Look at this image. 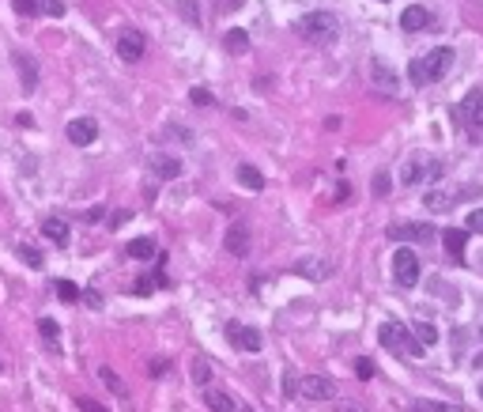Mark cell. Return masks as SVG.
<instances>
[{
    "mask_svg": "<svg viewBox=\"0 0 483 412\" xmlns=\"http://www.w3.org/2000/svg\"><path fill=\"white\" fill-rule=\"evenodd\" d=\"M449 64H453V49L449 46H438L431 53H423V57H415L408 64V80L415 83V88H427V83L442 80V76L449 72Z\"/></svg>",
    "mask_w": 483,
    "mask_h": 412,
    "instance_id": "6da1fadb",
    "label": "cell"
},
{
    "mask_svg": "<svg viewBox=\"0 0 483 412\" xmlns=\"http://www.w3.org/2000/svg\"><path fill=\"white\" fill-rule=\"evenodd\" d=\"M294 30H299L302 42H310V46H333L340 38V19L333 12H310L294 23Z\"/></svg>",
    "mask_w": 483,
    "mask_h": 412,
    "instance_id": "7a4b0ae2",
    "label": "cell"
},
{
    "mask_svg": "<svg viewBox=\"0 0 483 412\" xmlns=\"http://www.w3.org/2000/svg\"><path fill=\"white\" fill-rule=\"evenodd\" d=\"M378 341H381V348H386V352H397V355H423L427 352L423 344L408 333V325H400V322H381Z\"/></svg>",
    "mask_w": 483,
    "mask_h": 412,
    "instance_id": "3957f363",
    "label": "cell"
},
{
    "mask_svg": "<svg viewBox=\"0 0 483 412\" xmlns=\"http://www.w3.org/2000/svg\"><path fill=\"white\" fill-rule=\"evenodd\" d=\"M472 197H479V186H460V189H427L423 193V204L431 212H449V208H457L460 201H472Z\"/></svg>",
    "mask_w": 483,
    "mask_h": 412,
    "instance_id": "277c9868",
    "label": "cell"
},
{
    "mask_svg": "<svg viewBox=\"0 0 483 412\" xmlns=\"http://www.w3.org/2000/svg\"><path fill=\"white\" fill-rule=\"evenodd\" d=\"M393 276H397V284L400 288H415L419 284V257H415L412 246H397L393 250Z\"/></svg>",
    "mask_w": 483,
    "mask_h": 412,
    "instance_id": "5b68a950",
    "label": "cell"
},
{
    "mask_svg": "<svg viewBox=\"0 0 483 412\" xmlns=\"http://www.w3.org/2000/svg\"><path fill=\"white\" fill-rule=\"evenodd\" d=\"M434 178H442V163H438V159H419V155H415V159L404 163V170H400L404 186H419V182H423V186H431Z\"/></svg>",
    "mask_w": 483,
    "mask_h": 412,
    "instance_id": "8992f818",
    "label": "cell"
},
{
    "mask_svg": "<svg viewBox=\"0 0 483 412\" xmlns=\"http://www.w3.org/2000/svg\"><path fill=\"white\" fill-rule=\"evenodd\" d=\"M389 242H431L434 227L431 223H389Z\"/></svg>",
    "mask_w": 483,
    "mask_h": 412,
    "instance_id": "52a82bcc",
    "label": "cell"
},
{
    "mask_svg": "<svg viewBox=\"0 0 483 412\" xmlns=\"http://www.w3.org/2000/svg\"><path fill=\"white\" fill-rule=\"evenodd\" d=\"M227 337L234 348L242 352H261L265 348V337H261V329H254V325H238V322H230L227 325Z\"/></svg>",
    "mask_w": 483,
    "mask_h": 412,
    "instance_id": "ba28073f",
    "label": "cell"
},
{
    "mask_svg": "<svg viewBox=\"0 0 483 412\" xmlns=\"http://www.w3.org/2000/svg\"><path fill=\"white\" fill-rule=\"evenodd\" d=\"M299 394L310 397V401H328V397H336V382H333V378H325V375H302L299 378Z\"/></svg>",
    "mask_w": 483,
    "mask_h": 412,
    "instance_id": "9c48e42d",
    "label": "cell"
},
{
    "mask_svg": "<svg viewBox=\"0 0 483 412\" xmlns=\"http://www.w3.org/2000/svg\"><path fill=\"white\" fill-rule=\"evenodd\" d=\"M144 49H148V42H144V35H140V30H121L117 35V57L121 61H129V64H136L140 57H144Z\"/></svg>",
    "mask_w": 483,
    "mask_h": 412,
    "instance_id": "30bf717a",
    "label": "cell"
},
{
    "mask_svg": "<svg viewBox=\"0 0 483 412\" xmlns=\"http://www.w3.org/2000/svg\"><path fill=\"white\" fill-rule=\"evenodd\" d=\"M12 64L19 69V76H23V95H35L38 91V61L30 57L27 49H16L12 53Z\"/></svg>",
    "mask_w": 483,
    "mask_h": 412,
    "instance_id": "8fae6325",
    "label": "cell"
},
{
    "mask_svg": "<svg viewBox=\"0 0 483 412\" xmlns=\"http://www.w3.org/2000/svg\"><path fill=\"white\" fill-rule=\"evenodd\" d=\"M249 242H254V235H249V223L246 220H238V223H230L227 227V238H223V246L234 257H246L249 254Z\"/></svg>",
    "mask_w": 483,
    "mask_h": 412,
    "instance_id": "7c38bea8",
    "label": "cell"
},
{
    "mask_svg": "<svg viewBox=\"0 0 483 412\" xmlns=\"http://www.w3.org/2000/svg\"><path fill=\"white\" fill-rule=\"evenodd\" d=\"M68 140L76 148L95 144V140H98V122H95V117H72V122H68Z\"/></svg>",
    "mask_w": 483,
    "mask_h": 412,
    "instance_id": "4fadbf2b",
    "label": "cell"
},
{
    "mask_svg": "<svg viewBox=\"0 0 483 412\" xmlns=\"http://www.w3.org/2000/svg\"><path fill=\"white\" fill-rule=\"evenodd\" d=\"M294 273L306 276V280H314V284H321V280L333 276V265H328L325 257H302V261L294 265Z\"/></svg>",
    "mask_w": 483,
    "mask_h": 412,
    "instance_id": "5bb4252c",
    "label": "cell"
},
{
    "mask_svg": "<svg viewBox=\"0 0 483 412\" xmlns=\"http://www.w3.org/2000/svg\"><path fill=\"white\" fill-rule=\"evenodd\" d=\"M457 117H465L468 125H483V91H468L465 102L457 106Z\"/></svg>",
    "mask_w": 483,
    "mask_h": 412,
    "instance_id": "9a60e30c",
    "label": "cell"
},
{
    "mask_svg": "<svg viewBox=\"0 0 483 412\" xmlns=\"http://www.w3.org/2000/svg\"><path fill=\"white\" fill-rule=\"evenodd\" d=\"M442 242H446V254L453 257L457 265L465 261V246H468V231H460V227H449V231H442Z\"/></svg>",
    "mask_w": 483,
    "mask_h": 412,
    "instance_id": "2e32d148",
    "label": "cell"
},
{
    "mask_svg": "<svg viewBox=\"0 0 483 412\" xmlns=\"http://www.w3.org/2000/svg\"><path fill=\"white\" fill-rule=\"evenodd\" d=\"M151 175L162 178V182L178 178L181 175V159L178 155H151Z\"/></svg>",
    "mask_w": 483,
    "mask_h": 412,
    "instance_id": "e0dca14e",
    "label": "cell"
},
{
    "mask_svg": "<svg viewBox=\"0 0 483 412\" xmlns=\"http://www.w3.org/2000/svg\"><path fill=\"white\" fill-rule=\"evenodd\" d=\"M400 27H404V30H423V27H431V12H427L423 4H408V8H404V16H400Z\"/></svg>",
    "mask_w": 483,
    "mask_h": 412,
    "instance_id": "ac0fdd59",
    "label": "cell"
},
{
    "mask_svg": "<svg viewBox=\"0 0 483 412\" xmlns=\"http://www.w3.org/2000/svg\"><path fill=\"white\" fill-rule=\"evenodd\" d=\"M125 254L133 257V261H151V257L159 254V246H155V238H133V242L125 246Z\"/></svg>",
    "mask_w": 483,
    "mask_h": 412,
    "instance_id": "d6986e66",
    "label": "cell"
},
{
    "mask_svg": "<svg viewBox=\"0 0 483 412\" xmlns=\"http://www.w3.org/2000/svg\"><path fill=\"white\" fill-rule=\"evenodd\" d=\"M42 235H46L49 242L64 246V242H68V223L57 220V216H46V220H42Z\"/></svg>",
    "mask_w": 483,
    "mask_h": 412,
    "instance_id": "ffe728a7",
    "label": "cell"
},
{
    "mask_svg": "<svg viewBox=\"0 0 483 412\" xmlns=\"http://www.w3.org/2000/svg\"><path fill=\"white\" fill-rule=\"evenodd\" d=\"M238 182H242L246 189H254V193L265 189V175H261L257 167H249V163H242V167H238Z\"/></svg>",
    "mask_w": 483,
    "mask_h": 412,
    "instance_id": "44dd1931",
    "label": "cell"
},
{
    "mask_svg": "<svg viewBox=\"0 0 483 412\" xmlns=\"http://www.w3.org/2000/svg\"><path fill=\"white\" fill-rule=\"evenodd\" d=\"M38 333H42V341L49 344V352H61V325L53 322V318H42L38 322Z\"/></svg>",
    "mask_w": 483,
    "mask_h": 412,
    "instance_id": "7402d4cb",
    "label": "cell"
},
{
    "mask_svg": "<svg viewBox=\"0 0 483 412\" xmlns=\"http://www.w3.org/2000/svg\"><path fill=\"white\" fill-rule=\"evenodd\" d=\"M370 76H374V83H378V88L397 91V76H393V72L386 69V61H370Z\"/></svg>",
    "mask_w": 483,
    "mask_h": 412,
    "instance_id": "603a6c76",
    "label": "cell"
},
{
    "mask_svg": "<svg viewBox=\"0 0 483 412\" xmlns=\"http://www.w3.org/2000/svg\"><path fill=\"white\" fill-rule=\"evenodd\" d=\"M408 412H465L453 401V405H449V401H412L408 405Z\"/></svg>",
    "mask_w": 483,
    "mask_h": 412,
    "instance_id": "cb8c5ba5",
    "label": "cell"
},
{
    "mask_svg": "<svg viewBox=\"0 0 483 412\" xmlns=\"http://www.w3.org/2000/svg\"><path fill=\"white\" fill-rule=\"evenodd\" d=\"M204 401H208V408H212V412H238L234 401H230V394H223V389H208Z\"/></svg>",
    "mask_w": 483,
    "mask_h": 412,
    "instance_id": "d4e9b609",
    "label": "cell"
},
{
    "mask_svg": "<svg viewBox=\"0 0 483 412\" xmlns=\"http://www.w3.org/2000/svg\"><path fill=\"white\" fill-rule=\"evenodd\" d=\"M223 46H227V53H234V57H238V53H246V49H249V35H246L242 27H234V30H227Z\"/></svg>",
    "mask_w": 483,
    "mask_h": 412,
    "instance_id": "484cf974",
    "label": "cell"
},
{
    "mask_svg": "<svg viewBox=\"0 0 483 412\" xmlns=\"http://www.w3.org/2000/svg\"><path fill=\"white\" fill-rule=\"evenodd\" d=\"M98 378H102V382H106V389H109V394H117V397H129V386H125V382H121V378L114 375V367H98Z\"/></svg>",
    "mask_w": 483,
    "mask_h": 412,
    "instance_id": "4316f807",
    "label": "cell"
},
{
    "mask_svg": "<svg viewBox=\"0 0 483 412\" xmlns=\"http://www.w3.org/2000/svg\"><path fill=\"white\" fill-rule=\"evenodd\" d=\"M178 16L189 27H201V0H178Z\"/></svg>",
    "mask_w": 483,
    "mask_h": 412,
    "instance_id": "83f0119b",
    "label": "cell"
},
{
    "mask_svg": "<svg viewBox=\"0 0 483 412\" xmlns=\"http://www.w3.org/2000/svg\"><path fill=\"white\" fill-rule=\"evenodd\" d=\"M412 337H415V341H419V344H423V348H431V344L438 341V329H434V325H431V322H419V325H415V329H412Z\"/></svg>",
    "mask_w": 483,
    "mask_h": 412,
    "instance_id": "f1b7e54d",
    "label": "cell"
},
{
    "mask_svg": "<svg viewBox=\"0 0 483 412\" xmlns=\"http://www.w3.org/2000/svg\"><path fill=\"white\" fill-rule=\"evenodd\" d=\"M16 254H19V261H23V265H30V269H42V250H35V246L19 242V246H16Z\"/></svg>",
    "mask_w": 483,
    "mask_h": 412,
    "instance_id": "f546056e",
    "label": "cell"
},
{
    "mask_svg": "<svg viewBox=\"0 0 483 412\" xmlns=\"http://www.w3.org/2000/svg\"><path fill=\"white\" fill-rule=\"evenodd\" d=\"M57 299H64V302H76V299H80V288H76L72 280H57Z\"/></svg>",
    "mask_w": 483,
    "mask_h": 412,
    "instance_id": "4dcf8cb0",
    "label": "cell"
},
{
    "mask_svg": "<svg viewBox=\"0 0 483 412\" xmlns=\"http://www.w3.org/2000/svg\"><path fill=\"white\" fill-rule=\"evenodd\" d=\"M208 378H212V363L208 360H193V382H208Z\"/></svg>",
    "mask_w": 483,
    "mask_h": 412,
    "instance_id": "1f68e13d",
    "label": "cell"
},
{
    "mask_svg": "<svg viewBox=\"0 0 483 412\" xmlns=\"http://www.w3.org/2000/svg\"><path fill=\"white\" fill-rule=\"evenodd\" d=\"M38 12H46V16H64L68 8H64V0H38Z\"/></svg>",
    "mask_w": 483,
    "mask_h": 412,
    "instance_id": "d6a6232c",
    "label": "cell"
},
{
    "mask_svg": "<svg viewBox=\"0 0 483 412\" xmlns=\"http://www.w3.org/2000/svg\"><path fill=\"white\" fill-rule=\"evenodd\" d=\"M189 99H193V106H212V102H215V95L208 91V88H193V91H189Z\"/></svg>",
    "mask_w": 483,
    "mask_h": 412,
    "instance_id": "836d02e7",
    "label": "cell"
},
{
    "mask_svg": "<svg viewBox=\"0 0 483 412\" xmlns=\"http://www.w3.org/2000/svg\"><path fill=\"white\" fill-rule=\"evenodd\" d=\"M12 8L19 16H38V0H12Z\"/></svg>",
    "mask_w": 483,
    "mask_h": 412,
    "instance_id": "e575fe53",
    "label": "cell"
},
{
    "mask_svg": "<svg viewBox=\"0 0 483 412\" xmlns=\"http://www.w3.org/2000/svg\"><path fill=\"white\" fill-rule=\"evenodd\" d=\"M283 394H287V397H299V375H294V371L283 375Z\"/></svg>",
    "mask_w": 483,
    "mask_h": 412,
    "instance_id": "d590c367",
    "label": "cell"
},
{
    "mask_svg": "<svg viewBox=\"0 0 483 412\" xmlns=\"http://www.w3.org/2000/svg\"><path fill=\"white\" fill-rule=\"evenodd\" d=\"M76 405H80V412H109L106 405H98L95 397H76Z\"/></svg>",
    "mask_w": 483,
    "mask_h": 412,
    "instance_id": "8d00e7d4",
    "label": "cell"
},
{
    "mask_svg": "<svg viewBox=\"0 0 483 412\" xmlns=\"http://www.w3.org/2000/svg\"><path fill=\"white\" fill-rule=\"evenodd\" d=\"M80 299H83V302H87V307H91V310H98V307H102V295H98L95 288H87V291H80Z\"/></svg>",
    "mask_w": 483,
    "mask_h": 412,
    "instance_id": "74e56055",
    "label": "cell"
},
{
    "mask_svg": "<svg viewBox=\"0 0 483 412\" xmlns=\"http://www.w3.org/2000/svg\"><path fill=\"white\" fill-rule=\"evenodd\" d=\"M374 193H378V197H386V193H389V175H386V170H378V175H374Z\"/></svg>",
    "mask_w": 483,
    "mask_h": 412,
    "instance_id": "f35d334b",
    "label": "cell"
},
{
    "mask_svg": "<svg viewBox=\"0 0 483 412\" xmlns=\"http://www.w3.org/2000/svg\"><path fill=\"white\" fill-rule=\"evenodd\" d=\"M355 375L359 378H374V360H355Z\"/></svg>",
    "mask_w": 483,
    "mask_h": 412,
    "instance_id": "ab89813d",
    "label": "cell"
},
{
    "mask_svg": "<svg viewBox=\"0 0 483 412\" xmlns=\"http://www.w3.org/2000/svg\"><path fill=\"white\" fill-rule=\"evenodd\" d=\"M167 367H170L167 360H151V363H148V375H151V378H162V375H167Z\"/></svg>",
    "mask_w": 483,
    "mask_h": 412,
    "instance_id": "60d3db41",
    "label": "cell"
},
{
    "mask_svg": "<svg viewBox=\"0 0 483 412\" xmlns=\"http://www.w3.org/2000/svg\"><path fill=\"white\" fill-rule=\"evenodd\" d=\"M468 231H476V235H483V208H476L468 216Z\"/></svg>",
    "mask_w": 483,
    "mask_h": 412,
    "instance_id": "b9f144b4",
    "label": "cell"
},
{
    "mask_svg": "<svg viewBox=\"0 0 483 412\" xmlns=\"http://www.w3.org/2000/svg\"><path fill=\"white\" fill-rule=\"evenodd\" d=\"M16 125H19V129H35V117L23 110V114H16Z\"/></svg>",
    "mask_w": 483,
    "mask_h": 412,
    "instance_id": "7bdbcfd3",
    "label": "cell"
},
{
    "mask_svg": "<svg viewBox=\"0 0 483 412\" xmlns=\"http://www.w3.org/2000/svg\"><path fill=\"white\" fill-rule=\"evenodd\" d=\"M336 412H362V405H355V401H336Z\"/></svg>",
    "mask_w": 483,
    "mask_h": 412,
    "instance_id": "ee69618b",
    "label": "cell"
},
{
    "mask_svg": "<svg viewBox=\"0 0 483 412\" xmlns=\"http://www.w3.org/2000/svg\"><path fill=\"white\" fill-rule=\"evenodd\" d=\"M129 216H133V212H114V227H121V223H129Z\"/></svg>",
    "mask_w": 483,
    "mask_h": 412,
    "instance_id": "f6af8a7d",
    "label": "cell"
},
{
    "mask_svg": "<svg viewBox=\"0 0 483 412\" xmlns=\"http://www.w3.org/2000/svg\"><path fill=\"white\" fill-rule=\"evenodd\" d=\"M479 397H483V382H479Z\"/></svg>",
    "mask_w": 483,
    "mask_h": 412,
    "instance_id": "bcb514c9",
    "label": "cell"
},
{
    "mask_svg": "<svg viewBox=\"0 0 483 412\" xmlns=\"http://www.w3.org/2000/svg\"><path fill=\"white\" fill-rule=\"evenodd\" d=\"M242 412H254V408H242Z\"/></svg>",
    "mask_w": 483,
    "mask_h": 412,
    "instance_id": "7dc6e473",
    "label": "cell"
},
{
    "mask_svg": "<svg viewBox=\"0 0 483 412\" xmlns=\"http://www.w3.org/2000/svg\"><path fill=\"white\" fill-rule=\"evenodd\" d=\"M479 333H483V329H479Z\"/></svg>",
    "mask_w": 483,
    "mask_h": 412,
    "instance_id": "c3c4849f",
    "label": "cell"
}]
</instances>
